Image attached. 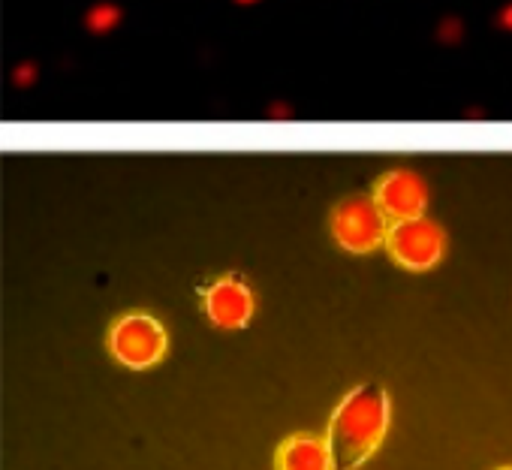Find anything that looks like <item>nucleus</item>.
I'll return each instance as SVG.
<instances>
[{
  "instance_id": "f257e3e1",
  "label": "nucleus",
  "mask_w": 512,
  "mask_h": 470,
  "mask_svg": "<svg viewBox=\"0 0 512 470\" xmlns=\"http://www.w3.org/2000/svg\"><path fill=\"white\" fill-rule=\"evenodd\" d=\"M392 422V401L380 383L350 389L329 416L326 446L335 470H359L383 446Z\"/></svg>"
},
{
  "instance_id": "f03ea898",
  "label": "nucleus",
  "mask_w": 512,
  "mask_h": 470,
  "mask_svg": "<svg viewBox=\"0 0 512 470\" xmlns=\"http://www.w3.org/2000/svg\"><path fill=\"white\" fill-rule=\"evenodd\" d=\"M106 347L118 365L130 371H148L163 362L169 350V335L157 317L133 311L112 323L106 335Z\"/></svg>"
},
{
  "instance_id": "7ed1b4c3",
  "label": "nucleus",
  "mask_w": 512,
  "mask_h": 470,
  "mask_svg": "<svg viewBox=\"0 0 512 470\" xmlns=\"http://www.w3.org/2000/svg\"><path fill=\"white\" fill-rule=\"evenodd\" d=\"M383 245H386L389 257L401 269H407V272H428L446 254V232H443V226L437 220L419 214V217H407V220L389 223V232H386Z\"/></svg>"
},
{
  "instance_id": "20e7f679",
  "label": "nucleus",
  "mask_w": 512,
  "mask_h": 470,
  "mask_svg": "<svg viewBox=\"0 0 512 470\" xmlns=\"http://www.w3.org/2000/svg\"><path fill=\"white\" fill-rule=\"evenodd\" d=\"M389 220L374 196H350L332 211V239L347 254H374L383 248Z\"/></svg>"
},
{
  "instance_id": "39448f33",
  "label": "nucleus",
  "mask_w": 512,
  "mask_h": 470,
  "mask_svg": "<svg viewBox=\"0 0 512 470\" xmlns=\"http://www.w3.org/2000/svg\"><path fill=\"white\" fill-rule=\"evenodd\" d=\"M374 202L392 223L419 217V214H425V205H428V184L419 172H413L407 166L389 169L374 187Z\"/></svg>"
},
{
  "instance_id": "423d86ee",
  "label": "nucleus",
  "mask_w": 512,
  "mask_h": 470,
  "mask_svg": "<svg viewBox=\"0 0 512 470\" xmlns=\"http://www.w3.org/2000/svg\"><path fill=\"white\" fill-rule=\"evenodd\" d=\"M202 308L205 317L211 320V326L217 329H244L253 320V290L238 281V278H220L214 281L205 296H202Z\"/></svg>"
},
{
  "instance_id": "0eeeda50",
  "label": "nucleus",
  "mask_w": 512,
  "mask_h": 470,
  "mask_svg": "<svg viewBox=\"0 0 512 470\" xmlns=\"http://www.w3.org/2000/svg\"><path fill=\"white\" fill-rule=\"evenodd\" d=\"M275 470H335L326 437L311 431L290 434L275 452Z\"/></svg>"
},
{
  "instance_id": "6e6552de",
  "label": "nucleus",
  "mask_w": 512,
  "mask_h": 470,
  "mask_svg": "<svg viewBox=\"0 0 512 470\" xmlns=\"http://www.w3.org/2000/svg\"><path fill=\"white\" fill-rule=\"evenodd\" d=\"M118 19H121V13H118L115 7H106V4H103V7H94V10L88 13V28L103 34V31H112V28L118 25Z\"/></svg>"
},
{
  "instance_id": "1a4fd4ad",
  "label": "nucleus",
  "mask_w": 512,
  "mask_h": 470,
  "mask_svg": "<svg viewBox=\"0 0 512 470\" xmlns=\"http://www.w3.org/2000/svg\"><path fill=\"white\" fill-rule=\"evenodd\" d=\"M500 25H503V28H512V7H506V10L500 13Z\"/></svg>"
},
{
  "instance_id": "9d476101",
  "label": "nucleus",
  "mask_w": 512,
  "mask_h": 470,
  "mask_svg": "<svg viewBox=\"0 0 512 470\" xmlns=\"http://www.w3.org/2000/svg\"><path fill=\"white\" fill-rule=\"evenodd\" d=\"M241 4H253V0H241Z\"/></svg>"
},
{
  "instance_id": "9b49d317",
  "label": "nucleus",
  "mask_w": 512,
  "mask_h": 470,
  "mask_svg": "<svg viewBox=\"0 0 512 470\" xmlns=\"http://www.w3.org/2000/svg\"><path fill=\"white\" fill-rule=\"evenodd\" d=\"M497 470H512V467H497Z\"/></svg>"
}]
</instances>
